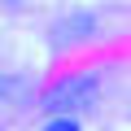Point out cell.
Instances as JSON below:
<instances>
[{"instance_id":"obj_1","label":"cell","mask_w":131,"mask_h":131,"mask_svg":"<svg viewBox=\"0 0 131 131\" xmlns=\"http://www.w3.org/2000/svg\"><path fill=\"white\" fill-rule=\"evenodd\" d=\"M101 101V79L92 70H74V74H61L48 92H44V114L48 118H83L92 114Z\"/></svg>"},{"instance_id":"obj_2","label":"cell","mask_w":131,"mask_h":131,"mask_svg":"<svg viewBox=\"0 0 131 131\" xmlns=\"http://www.w3.org/2000/svg\"><path fill=\"white\" fill-rule=\"evenodd\" d=\"M48 35H52L57 48H70V44L96 35V13H88V9H83V13H66V18H57V22L48 26Z\"/></svg>"},{"instance_id":"obj_3","label":"cell","mask_w":131,"mask_h":131,"mask_svg":"<svg viewBox=\"0 0 131 131\" xmlns=\"http://www.w3.org/2000/svg\"><path fill=\"white\" fill-rule=\"evenodd\" d=\"M31 88L26 79H13V74H0V105H13V101H26Z\"/></svg>"},{"instance_id":"obj_4","label":"cell","mask_w":131,"mask_h":131,"mask_svg":"<svg viewBox=\"0 0 131 131\" xmlns=\"http://www.w3.org/2000/svg\"><path fill=\"white\" fill-rule=\"evenodd\" d=\"M39 131H83V122H74V118H44Z\"/></svg>"}]
</instances>
